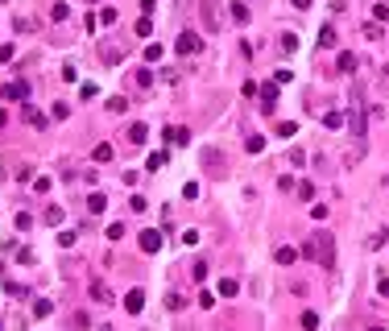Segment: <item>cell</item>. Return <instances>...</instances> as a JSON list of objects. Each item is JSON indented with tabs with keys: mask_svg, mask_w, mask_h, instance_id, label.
<instances>
[{
	"mask_svg": "<svg viewBox=\"0 0 389 331\" xmlns=\"http://www.w3.org/2000/svg\"><path fill=\"white\" fill-rule=\"evenodd\" d=\"M203 25H207V34H219V9H215V0H203Z\"/></svg>",
	"mask_w": 389,
	"mask_h": 331,
	"instance_id": "cell-4",
	"label": "cell"
},
{
	"mask_svg": "<svg viewBox=\"0 0 389 331\" xmlns=\"http://www.w3.org/2000/svg\"><path fill=\"white\" fill-rule=\"evenodd\" d=\"M100 54H104V63H108V67H116V63H120V50H116V46H100Z\"/></svg>",
	"mask_w": 389,
	"mask_h": 331,
	"instance_id": "cell-16",
	"label": "cell"
},
{
	"mask_svg": "<svg viewBox=\"0 0 389 331\" xmlns=\"http://www.w3.org/2000/svg\"><path fill=\"white\" fill-rule=\"evenodd\" d=\"M236 290H240V286H236V282H232V278H224V282H219V298H232V294H236Z\"/></svg>",
	"mask_w": 389,
	"mask_h": 331,
	"instance_id": "cell-21",
	"label": "cell"
},
{
	"mask_svg": "<svg viewBox=\"0 0 389 331\" xmlns=\"http://www.w3.org/2000/svg\"><path fill=\"white\" fill-rule=\"evenodd\" d=\"M294 9H311V0H294Z\"/></svg>",
	"mask_w": 389,
	"mask_h": 331,
	"instance_id": "cell-38",
	"label": "cell"
},
{
	"mask_svg": "<svg viewBox=\"0 0 389 331\" xmlns=\"http://www.w3.org/2000/svg\"><path fill=\"white\" fill-rule=\"evenodd\" d=\"M161 166H170V154H166V149H157V154H149V170H161Z\"/></svg>",
	"mask_w": 389,
	"mask_h": 331,
	"instance_id": "cell-13",
	"label": "cell"
},
{
	"mask_svg": "<svg viewBox=\"0 0 389 331\" xmlns=\"http://www.w3.org/2000/svg\"><path fill=\"white\" fill-rule=\"evenodd\" d=\"M340 125H344L340 112H327V116H323V129H340Z\"/></svg>",
	"mask_w": 389,
	"mask_h": 331,
	"instance_id": "cell-24",
	"label": "cell"
},
{
	"mask_svg": "<svg viewBox=\"0 0 389 331\" xmlns=\"http://www.w3.org/2000/svg\"><path fill=\"white\" fill-rule=\"evenodd\" d=\"M273 261H277V265H294V261H298V249H290V245H282V249L273 253Z\"/></svg>",
	"mask_w": 389,
	"mask_h": 331,
	"instance_id": "cell-8",
	"label": "cell"
},
{
	"mask_svg": "<svg viewBox=\"0 0 389 331\" xmlns=\"http://www.w3.org/2000/svg\"><path fill=\"white\" fill-rule=\"evenodd\" d=\"M232 21H236V25H244V21H248V5H240V0H232Z\"/></svg>",
	"mask_w": 389,
	"mask_h": 331,
	"instance_id": "cell-14",
	"label": "cell"
},
{
	"mask_svg": "<svg viewBox=\"0 0 389 331\" xmlns=\"http://www.w3.org/2000/svg\"><path fill=\"white\" fill-rule=\"evenodd\" d=\"M244 149H248V154H265V137H248Z\"/></svg>",
	"mask_w": 389,
	"mask_h": 331,
	"instance_id": "cell-18",
	"label": "cell"
},
{
	"mask_svg": "<svg viewBox=\"0 0 389 331\" xmlns=\"http://www.w3.org/2000/svg\"><path fill=\"white\" fill-rule=\"evenodd\" d=\"M137 245H141V253H161V245H166V232H157V228H145V232L137 236Z\"/></svg>",
	"mask_w": 389,
	"mask_h": 331,
	"instance_id": "cell-1",
	"label": "cell"
},
{
	"mask_svg": "<svg viewBox=\"0 0 389 331\" xmlns=\"http://www.w3.org/2000/svg\"><path fill=\"white\" fill-rule=\"evenodd\" d=\"M190 274H194V282H203V278H207V265H203V261H194V265H190Z\"/></svg>",
	"mask_w": 389,
	"mask_h": 331,
	"instance_id": "cell-30",
	"label": "cell"
},
{
	"mask_svg": "<svg viewBox=\"0 0 389 331\" xmlns=\"http://www.w3.org/2000/svg\"><path fill=\"white\" fill-rule=\"evenodd\" d=\"M257 96H261V112L269 116L277 108V83H265V87H257Z\"/></svg>",
	"mask_w": 389,
	"mask_h": 331,
	"instance_id": "cell-3",
	"label": "cell"
},
{
	"mask_svg": "<svg viewBox=\"0 0 389 331\" xmlns=\"http://www.w3.org/2000/svg\"><path fill=\"white\" fill-rule=\"evenodd\" d=\"M199 307H203V311H211V307H215V294H211V290H203V294H199Z\"/></svg>",
	"mask_w": 389,
	"mask_h": 331,
	"instance_id": "cell-29",
	"label": "cell"
},
{
	"mask_svg": "<svg viewBox=\"0 0 389 331\" xmlns=\"http://www.w3.org/2000/svg\"><path fill=\"white\" fill-rule=\"evenodd\" d=\"M133 34H137V38H149V34H153V25H149V17H141V21L133 25Z\"/></svg>",
	"mask_w": 389,
	"mask_h": 331,
	"instance_id": "cell-20",
	"label": "cell"
},
{
	"mask_svg": "<svg viewBox=\"0 0 389 331\" xmlns=\"http://www.w3.org/2000/svg\"><path fill=\"white\" fill-rule=\"evenodd\" d=\"M166 307H170V311H182V307H186V298H182V294H170V298H166Z\"/></svg>",
	"mask_w": 389,
	"mask_h": 331,
	"instance_id": "cell-26",
	"label": "cell"
},
{
	"mask_svg": "<svg viewBox=\"0 0 389 331\" xmlns=\"http://www.w3.org/2000/svg\"><path fill=\"white\" fill-rule=\"evenodd\" d=\"M95 162H112V145H108V141L95 145Z\"/></svg>",
	"mask_w": 389,
	"mask_h": 331,
	"instance_id": "cell-19",
	"label": "cell"
},
{
	"mask_svg": "<svg viewBox=\"0 0 389 331\" xmlns=\"http://www.w3.org/2000/svg\"><path fill=\"white\" fill-rule=\"evenodd\" d=\"M174 50H178V54H199V38H194V34H178Z\"/></svg>",
	"mask_w": 389,
	"mask_h": 331,
	"instance_id": "cell-6",
	"label": "cell"
},
{
	"mask_svg": "<svg viewBox=\"0 0 389 331\" xmlns=\"http://www.w3.org/2000/svg\"><path fill=\"white\" fill-rule=\"evenodd\" d=\"M91 298H95V303H112V298H108V286H104V282H91Z\"/></svg>",
	"mask_w": 389,
	"mask_h": 331,
	"instance_id": "cell-15",
	"label": "cell"
},
{
	"mask_svg": "<svg viewBox=\"0 0 389 331\" xmlns=\"http://www.w3.org/2000/svg\"><path fill=\"white\" fill-rule=\"evenodd\" d=\"M385 240H389V232H373V236H369V249H381Z\"/></svg>",
	"mask_w": 389,
	"mask_h": 331,
	"instance_id": "cell-28",
	"label": "cell"
},
{
	"mask_svg": "<svg viewBox=\"0 0 389 331\" xmlns=\"http://www.w3.org/2000/svg\"><path fill=\"white\" fill-rule=\"evenodd\" d=\"M137 83H141V87H149V83H153V71H149V67H141V71H137Z\"/></svg>",
	"mask_w": 389,
	"mask_h": 331,
	"instance_id": "cell-31",
	"label": "cell"
},
{
	"mask_svg": "<svg viewBox=\"0 0 389 331\" xmlns=\"http://www.w3.org/2000/svg\"><path fill=\"white\" fill-rule=\"evenodd\" d=\"M100 25H116V9H104L100 13Z\"/></svg>",
	"mask_w": 389,
	"mask_h": 331,
	"instance_id": "cell-34",
	"label": "cell"
},
{
	"mask_svg": "<svg viewBox=\"0 0 389 331\" xmlns=\"http://www.w3.org/2000/svg\"><path fill=\"white\" fill-rule=\"evenodd\" d=\"M50 311H54V303H46V298H38V303H34V315H38V319H46Z\"/></svg>",
	"mask_w": 389,
	"mask_h": 331,
	"instance_id": "cell-23",
	"label": "cell"
},
{
	"mask_svg": "<svg viewBox=\"0 0 389 331\" xmlns=\"http://www.w3.org/2000/svg\"><path fill=\"white\" fill-rule=\"evenodd\" d=\"M311 220H319V224H323V220H327V207H323V203H315V207H311Z\"/></svg>",
	"mask_w": 389,
	"mask_h": 331,
	"instance_id": "cell-33",
	"label": "cell"
},
{
	"mask_svg": "<svg viewBox=\"0 0 389 331\" xmlns=\"http://www.w3.org/2000/svg\"><path fill=\"white\" fill-rule=\"evenodd\" d=\"M302 327H307V331H315V327H319V315H315V311H307V315H302Z\"/></svg>",
	"mask_w": 389,
	"mask_h": 331,
	"instance_id": "cell-32",
	"label": "cell"
},
{
	"mask_svg": "<svg viewBox=\"0 0 389 331\" xmlns=\"http://www.w3.org/2000/svg\"><path fill=\"white\" fill-rule=\"evenodd\" d=\"M91 5H95V0H91Z\"/></svg>",
	"mask_w": 389,
	"mask_h": 331,
	"instance_id": "cell-41",
	"label": "cell"
},
{
	"mask_svg": "<svg viewBox=\"0 0 389 331\" xmlns=\"http://www.w3.org/2000/svg\"><path fill=\"white\" fill-rule=\"evenodd\" d=\"M161 137H166L170 145H186V129H182V125H174V129H166V133H161Z\"/></svg>",
	"mask_w": 389,
	"mask_h": 331,
	"instance_id": "cell-10",
	"label": "cell"
},
{
	"mask_svg": "<svg viewBox=\"0 0 389 331\" xmlns=\"http://www.w3.org/2000/svg\"><path fill=\"white\" fill-rule=\"evenodd\" d=\"M0 129H5V112H0Z\"/></svg>",
	"mask_w": 389,
	"mask_h": 331,
	"instance_id": "cell-39",
	"label": "cell"
},
{
	"mask_svg": "<svg viewBox=\"0 0 389 331\" xmlns=\"http://www.w3.org/2000/svg\"><path fill=\"white\" fill-rule=\"evenodd\" d=\"M128 141H133V145H145V141H149V129H145V125H133V129H128Z\"/></svg>",
	"mask_w": 389,
	"mask_h": 331,
	"instance_id": "cell-11",
	"label": "cell"
},
{
	"mask_svg": "<svg viewBox=\"0 0 389 331\" xmlns=\"http://www.w3.org/2000/svg\"><path fill=\"white\" fill-rule=\"evenodd\" d=\"M0 100H29V83L17 79V83H0Z\"/></svg>",
	"mask_w": 389,
	"mask_h": 331,
	"instance_id": "cell-2",
	"label": "cell"
},
{
	"mask_svg": "<svg viewBox=\"0 0 389 331\" xmlns=\"http://www.w3.org/2000/svg\"><path fill=\"white\" fill-rule=\"evenodd\" d=\"M369 331H385V327H369Z\"/></svg>",
	"mask_w": 389,
	"mask_h": 331,
	"instance_id": "cell-40",
	"label": "cell"
},
{
	"mask_svg": "<svg viewBox=\"0 0 389 331\" xmlns=\"http://www.w3.org/2000/svg\"><path fill=\"white\" fill-rule=\"evenodd\" d=\"M377 290H381V298H389V278L385 274H377Z\"/></svg>",
	"mask_w": 389,
	"mask_h": 331,
	"instance_id": "cell-36",
	"label": "cell"
},
{
	"mask_svg": "<svg viewBox=\"0 0 389 331\" xmlns=\"http://www.w3.org/2000/svg\"><path fill=\"white\" fill-rule=\"evenodd\" d=\"M25 125H34V129H46V116H42L38 108H29V104H25Z\"/></svg>",
	"mask_w": 389,
	"mask_h": 331,
	"instance_id": "cell-9",
	"label": "cell"
},
{
	"mask_svg": "<svg viewBox=\"0 0 389 331\" xmlns=\"http://www.w3.org/2000/svg\"><path fill=\"white\" fill-rule=\"evenodd\" d=\"M141 307H145V290H128L124 294V311L128 315H141Z\"/></svg>",
	"mask_w": 389,
	"mask_h": 331,
	"instance_id": "cell-5",
	"label": "cell"
},
{
	"mask_svg": "<svg viewBox=\"0 0 389 331\" xmlns=\"http://www.w3.org/2000/svg\"><path fill=\"white\" fill-rule=\"evenodd\" d=\"M145 63H161V46H157V42L145 46Z\"/></svg>",
	"mask_w": 389,
	"mask_h": 331,
	"instance_id": "cell-22",
	"label": "cell"
},
{
	"mask_svg": "<svg viewBox=\"0 0 389 331\" xmlns=\"http://www.w3.org/2000/svg\"><path fill=\"white\" fill-rule=\"evenodd\" d=\"M153 9H157V0H141V13H145V17H149Z\"/></svg>",
	"mask_w": 389,
	"mask_h": 331,
	"instance_id": "cell-37",
	"label": "cell"
},
{
	"mask_svg": "<svg viewBox=\"0 0 389 331\" xmlns=\"http://www.w3.org/2000/svg\"><path fill=\"white\" fill-rule=\"evenodd\" d=\"M294 133H298L294 120H282V125H277V137H294Z\"/></svg>",
	"mask_w": 389,
	"mask_h": 331,
	"instance_id": "cell-25",
	"label": "cell"
},
{
	"mask_svg": "<svg viewBox=\"0 0 389 331\" xmlns=\"http://www.w3.org/2000/svg\"><path fill=\"white\" fill-rule=\"evenodd\" d=\"M104 331H108V327H104Z\"/></svg>",
	"mask_w": 389,
	"mask_h": 331,
	"instance_id": "cell-42",
	"label": "cell"
},
{
	"mask_svg": "<svg viewBox=\"0 0 389 331\" xmlns=\"http://www.w3.org/2000/svg\"><path fill=\"white\" fill-rule=\"evenodd\" d=\"M46 224H62V207H46Z\"/></svg>",
	"mask_w": 389,
	"mask_h": 331,
	"instance_id": "cell-27",
	"label": "cell"
},
{
	"mask_svg": "<svg viewBox=\"0 0 389 331\" xmlns=\"http://www.w3.org/2000/svg\"><path fill=\"white\" fill-rule=\"evenodd\" d=\"M104 207H108V199H104L100 191H95V195L87 199V212H91V216H100V212H104Z\"/></svg>",
	"mask_w": 389,
	"mask_h": 331,
	"instance_id": "cell-12",
	"label": "cell"
},
{
	"mask_svg": "<svg viewBox=\"0 0 389 331\" xmlns=\"http://www.w3.org/2000/svg\"><path fill=\"white\" fill-rule=\"evenodd\" d=\"M340 71H344V75H352V71H356V54H348V50L340 54Z\"/></svg>",
	"mask_w": 389,
	"mask_h": 331,
	"instance_id": "cell-17",
	"label": "cell"
},
{
	"mask_svg": "<svg viewBox=\"0 0 389 331\" xmlns=\"http://www.w3.org/2000/svg\"><path fill=\"white\" fill-rule=\"evenodd\" d=\"M336 42H340V38H336V29H331V25H323V29H319V50H336Z\"/></svg>",
	"mask_w": 389,
	"mask_h": 331,
	"instance_id": "cell-7",
	"label": "cell"
},
{
	"mask_svg": "<svg viewBox=\"0 0 389 331\" xmlns=\"http://www.w3.org/2000/svg\"><path fill=\"white\" fill-rule=\"evenodd\" d=\"M298 199H315V187L311 183H298Z\"/></svg>",
	"mask_w": 389,
	"mask_h": 331,
	"instance_id": "cell-35",
	"label": "cell"
}]
</instances>
